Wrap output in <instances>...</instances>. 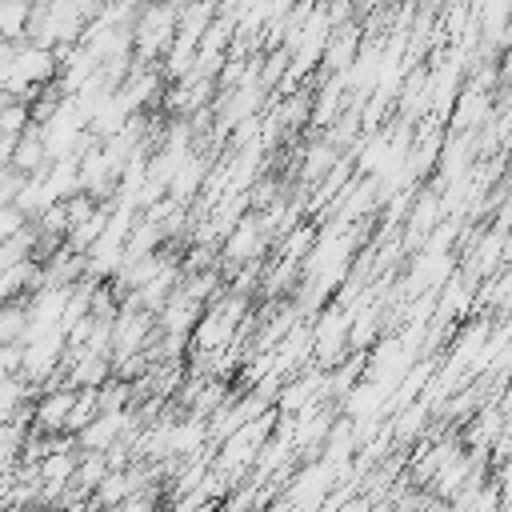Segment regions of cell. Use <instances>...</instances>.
<instances>
[{
    "label": "cell",
    "instance_id": "obj_1",
    "mask_svg": "<svg viewBox=\"0 0 512 512\" xmlns=\"http://www.w3.org/2000/svg\"><path fill=\"white\" fill-rule=\"evenodd\" d=\"M76 400H80V388L64 384V388H44L32 404V428L40 436H68V424H72V412H76Z\"/></svg>",
    "mask_w": 512,
    "mask_h": 512
},
{
    "label": "cell",
    "instance_id": "obj_2",
    "mask_svg": "<svg viewBox=\"0 0 512 512\" xmlns=\"http://www.w3.org/2000/svg\"><path fill=\"white\" fill-rule=\"evenodd\" d=\"M204 176H208V160L204 156H188L184 160V168L176 172V180H172V204H184L188 196H196L200 192V184H204Z\"/></svg>",
    "mask_w": 512,
    "mask_h": 512
}]
</instances>
